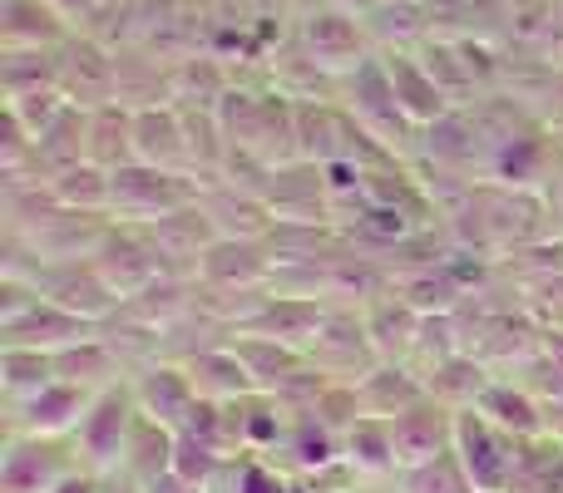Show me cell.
<instances>
[{"instance_id": "5b68a950", "label": "cell", "mask_w": 563, "mask_h": 493, "mask_svg": "<svg viewBox=\"0 0 563 493\" xmlns=\"http://www.w3.org/2000/svg\"><path fill=\"white\" fill-rule=\"evenodd\" d=\"M307 356H311V366L327 370V376L341 380V385H356L361 376H371V370L380 366L361 306H336V301L327 306V321H321L317 340L307 346Z\"/></svg>"}, {"instance_id": "74e56055", "label": "cell", "mask_w": 563, "mask_h": 493, "mask_svg": "<svg viewBox=\"0 0 563 493\" xmlns=\"http://www.w3.org/2000/svg\"><path fill=\"white\" fill-rule=\"evenodd\" d=\"M99 493H144V484H139V479H129L124 469H119V474H104V489Z\"/></svg>"}, {"instance_id": "44dd1931", "label": "cell", "mask_w": 563, "mask_h": 493, "mask_svg": "<svg viewBox=\"0 0 563 493\" xmlns=\"http://www.w3.org/2000/svg\"><path fill=\"white\" fill-rule=\"evenodd\" d=\"M479 415L489 419V425H499L509 439H534L544 435V400L534 395V390H525L519 380H505L499 376L495 385L479 395Z\"/></svg>"}, {"instance_id": "d590c367", "label": "cell", "mask_w": 563, "mask_h": 493, "mask_svg": "<svg viewBox=\"0 0 563 493\" xmlns=\"http://www.w3.org/2000/svg\"><path fill=\"white\" fill-rule=\"evenodd\" d=\"M99 489H104V474H95V469H75L55 493H99Z\"/></svg>"}, {"instance_id": "4dcf8cb0", "label": "cell", "mask_w": 563, "mask_h": 493, "mask_svg": "<svg viewBox=\"0 0 563 493\" xmlns=\"http://www.w3.org/2000/svg\"><path fill=\"white\" fill-rule=\"evenodd\" d=\"M509 493H563V439L559 435H534L519 445Z\"/></svg>"}, {"instance_id": "d6a6232c", "label": "cell", "mask_w": 563, "mask_h": 493, "mask_svg": "<svg viewBox=\"0 0 563 493\" xmlns=\"http://www.w3.org/2000/svg\"><path fill=\"white\" fill-rule=\"evenodd\" d=\"M89 164L109 168V173L124 164H139L134 114H124V109H95V114H89Z\"/></svg>"}, {"instance_id": "3957f363", "label": "cell", "mask_w": 563, "mask_h": 493, "mask_svg": "<svg viewBox=\"0 0 563 493\" xmlns=\"http://www.w3.org/2000/svg\"><path fill=\"white\" fill-rule=\"evenodd\" d=\"M188 203H198V178L164 173V168H148V164L114 168V208H109L114 223L148 227V223H158V217L178 213V208H188Z\"/></svg>"}, {"instance_id": "7402d4cb", "label": "cell", "mask_w": 563, "mask_h": 493, "mask_svg": "<svg viewBox=\"0 0 563 493\" xmlns=\"http://www.w3.org/2000/svg\"><path fill=\"white\" fill-rule=\"evenodd\" d=\"M228 346L238 350V360L247 366V376H253L257 390H277L287 385L291 376H297L301 366H307V350L301 346H287V340L277 336H253V330H233L228 336Z\"/></svg>"}, {"instance_id": "7c38bea8", "label": "cell", "mask_w": 563, "mask_h": 493, "mask_svg": "<svg viewBox=\"0 0 563 493\" xmlns=\"http://www.w3.org/2000/svg\"><path fill=\"white\" fill-rule=\"evenodd\" d=\"M390 439H396V464L416 469L426 459H440L455 449V410H445L440 400H420L406 415L390 419Z\"/></svg>"}, {"instance_id": "d4e9b609", "label": "cell", "mask_w": 563, "mask_h": 493, "mask_svg": "<svg viewBox=\"0 0 563 493\" xmlns=\"http://www.w3.org/2000/svg\"><path fill=\"white\" fill-rule=\"evenodd\" d=\"M188 380H194L198 400H213V405H228V400H243L253 395V376H247V366L238 360V350L228 346H213V350H198L194 360H188Z\"/></svg>"}, {"instance_id": "8fae6325", "label": "cell", "mask_w": 563, "mask_h": 493, "mask_svg": "<svg viewBox=\"0 0 563 493\" xmlns=\"http://www.w3.org/2000/svg\"><path fill=\"white\" fill-rule=\"evenodd\" d=\"M144 233L154 237V247H158V257H164L168 277H188V281L198 277V261H203V251L218 243L213 217H208L198 203H188V208H178V213L158 217V223H148Z\"/></svg>"}, {"instance_id": "e575fe53", "label": "cell", "mask_w": 563, "mask_h": 493, "mask_svg": "<svg viewBox=\"0 0 563 493\" xmlns=\"http://www.w3.org/2000/svg\"><path fill=\"white\" fill-rule=\"evenodd\" d=\"M361 489V474L341 459V464H327V469H311V474H297L291 479V493H356Z\"/></svg>"}, {"instance_id": "2e32d148", "label": "cell", "mask_w": 563, "mask_h": 493, "mask_svg": "<svg viewBox=\"0 0 563 493\" xmlns=\"http://www.w3.org/2000/svg\"><path fill=\"white\" fill-rule=\"evenodd\" d=\"M99 326H89L85 316H75V311L55 306V301H40V306H30L20 321H10V326H0V346H30V350H65L75 346V340L95 336Z\"/></svg>"}, {"instance_id": "8992f818", "label": "cell", "mask_w": 563, "mask_h": 493, "mask_svg": "<svg viewBox=\"0 0 563 493\" xmlns=\"http://www.w3.org/2000/svg\"><path fill=\"white\" fill-rule=\"evenodd\" d=\"M95 271L104 277V287L114 291L119 301H129V296H139L144 287H154L158 277H168L164 271V257H158V247H154V237L144 233V227H134V223H109V233H104V243L95 247Z\"/></svg>"}, {"instance_id": "4fadbf2b", "label": "cell", "mask_w": 563, "mask_h": 493, "mask_svg": "<svg viewBox=\"0 0 563 493\" xmlns=\"http://www.w3.org/2000/svg\"><path fill=\"white\" fill-rule=\"evenodd\" d=\"M109 223H114V217L55 208V213H49L30 237H20V243H30V251H35L40 261H89V257H95V247L104 243Z\"/></svg>"}, {"instance_id": "cb8c5ba5", "label": "cell", "mask_w": 563, "mask_h": 493, "mask_svg": "<svg viewBox=\"0 0 563 493\" xmlns=\"http://www.w3.org/2000/svg\"><path fill=\"white\" fill-rule=\"evenodd\" d=\"M361 316H366V330H371V346H376L380 360H400L406 366L410 360V346H416L420 336V311L406 306V301L396 296V291H386V296H376L371 306H361Z\"/></svg>"}, {"instance_id": "ba28073f", "label": "cell", "mask_w": 563, "mask_h": 493, "mask_svg": "<svg viewBox=\"0 0 563 493\" xmlns=\"http://www.w3.org/2000/svg\"><path fill=\"white\" fill-rule=\"evenodd\" d=\"M277 271V251L273 243H247V237H218L213 247L198 261L203 287H223V291H267Z\"/></svg>"}, {"instance_id": "e0dca14e", "label": "cell", "mask_w": 563, "mask_h": 493, "mask_svg": "<svg viewBox=\"0 0 563 493\" xmlns=\"http://www.w3.org/2000/svg\"><path fill=\"white\" fill-rule=\"evenodd\" d=\"M356 395H361V415L396 419V415H406L410 405H420L430 390L410 366H400V360H380L371 376L356 380Z\"/></svg>"}, {"instance_id": "f1b7e54d", "label": "cell", "mask_w": 563, "mask_h": 493, "mask_svg": "<svg viewBox=\"0 0 563 493\" xmlns=\"http://www.w3.org/2000/svg\"><path fill=\"white\" fill-rule=\"evenodd\" d=\"M55 350H30V346H0V395L5 405L40 395L45 385H55Z\"/></svg>"}, {"instance_id": "ab89813d", "label": "cell", "mask_w": 563, "mask_h": 493, "mask_svg": "<svg viewBox=\"0 0 563 493\" xmlns=\"http://www.w3.org/2000/svg\"><path fill=\"white\" fill-rule=\"evenodd\" d=\"M390 493H396V489H390Z\"/></svg>"}, {"instance_id": "d6986e66", "label": "cell", "mask_w": 563, "mask_h": 493, "mask_svg": "<svg viewBox=\"0 0 563 493\" xmlns=\"http://www.w3.org/2000/svg\"><path fill=\"white\" fill-rule=\"evenodd\" d=\"M396 291L406 306H416L420 316H455L460 311V301L470 296L465 291V281H460V271L450 267V257L445 261H426V267H410V271H400L396 277Z\"/></svg>"}, {"instance_id": "ffe728a7", "label": "cell", "mask_w": 563, "mask_h": 493, "mask_svg": "<svg viewBox=\"0 0 563 493\" xmlns=\"http://www.w3.org/2000/svg\"><path fill=\"white\" fill-rule=\"evenodd\" d=\"M341 459H346V439H341L331 425H321L317 415H297L287 429V445L273 455V464L297 479V474H311V469L341 464Z\"/></svg>"}, {"instance_id": "8d00e7d4", "label": "cell", "mask_w": 563, "mask_h": 493, "mask_svg": "<svg viewBox=\"0 0 563 493\" xmlns=\"http://www.w3.org/2000/svg\"><path fill=\"white\" fill-rule=\"evenodd\" d=\"M144 493H208V489L188 484V479H178V474H164V479H154V484H144Z\"/></svg>"}, {"instance_id": "f546056e", "label": "cell", "mask_w": 563, "mask_h": 493, "mask_svg": "<svg viewBox=\"0 0 563 493\" xmlns=\"http://www.w3.org/2000/svg\"><path fill=\"white\" fill-rule=\"evenodd\" d=\"M49 188H55L59 208H69V213H95V217H109V208H114V173L99 164H75L65 168L59 178H49Z\"/></svg>"}, {"instance_id": "6da1fadb", "label": "cell", "mask_w": 563, "mask_h": 493, "mask_svg": "<svg viewBox=\"0 0 563 493\" xmlns=\"http://www.w3.org/2000/svg\"><path fill=\"white\" fill-rule=\"evenodd\" d=\"M139 400H134V385L119 380V385H104L95 390L89 400L85 419L69 439L79 449V464L95 469V474H119L124 469V455H129V439H134V425H139Z\"/></svg>"}, {"instance_id": "30bf717a", "label": "cell", "mask_w": 563, "mask_h": 493, "mask_svg": "<svg viewBox=\"0 0 563 493\" xmlns=\"http://www.w3.org/2000/svg\"><path fill=\"white\" fill-rule=\"evenodd\" d=\"M89 400H95V390L69 385V380H55V385H45L40 395L20 400V405H5V429H15V435L69 439L79 429V419H85Z\"/></svg>"}, {"instance_id": "484cf974", "label": "cell", "mask_w": 563, "mask_h": 493, "mask_svg": "<svg viewBox=\"0 0 563 493\" xmlns=\"http://www.w3.org/2000/svg\"><path fill=\"white\" fill-rule=\"evenodd\" d=\"M55 376L69 380V385H85V390H104V385H119V380H129L124 360L109 350V340L99 336H85L75 340V346L55 350Z\"/></svg>"}, {"instance_id": "836d02e7", "label": "cell", "mask_w": 563, "mask_h": 493, "mask_svg": "<svg viewBox=\"0 0 563 493\" xmlns=\"http://www.w3.org/2000/svg\"><path fill=\"white\" fill-rule=\"evenodd\" d=\"M390 489L396 493H475L465 464L455 459V449L440 459H426V464H416V469H400Z\"/></svg>"}, {"instance_id": "ac0fdd59", "label": "cell", "mask_w": 563, "mask_h": 493, "mask_svg": "<svg viewBox=\"0 0 563 493\" xmlns=\"http://www.w3.org/2000/svg\"><path fill=\"white\" fill-rule=\"evenodd\" d=\"M327 306H331V301L273 296V291H267V301L253 311V321H247L243 330H253V336H277V340H287V346L307 350L311 340H317L321 321H327Z\"/></svg>"}, {"instance_id": "1f68e13d", "label": "cell", "mask_w": 563, "mask_h": 493, "mask_svg": "<svg viewBox=\"0 0 563 493\" xmlns=\"http://www.w3.org/2000/svg\"><path fill=\"white\" fill-rule=\"evenodd\" d=\"M124 474L139 479V484H154V479L174 474V429L148 419V415H139L134 439H129V455H124Z\"/></svg>"}, {"instance_id": "f35d334b", "label": "cell", "mask_w": 563, "mask_h": 493, "mask_svg": "<svg viewBox=\"0 0 563 493\" xmlns=\"http://www.w3.org/2000/svg\"><path fill=\"white\" fill-rule=\"evenodd\" d=\"M356 493H390V489H376V484H361Z\"/></svg>"}, {"instance_id": "603a6c76", "label": "cell", "mask_w": 563, "mask_h": 493, "mask_svg": "<svg viewBox=\"0 0 563 493\" xmlns=\"http://www.w3.org/2000/svg\"><path fill=\"white\" fill-rule=\"evenodd\" d=\"M346 464L361 474V484L390 489L400 474L396 464V439H390V419H356L346 429Z\"/></svg>"}, {"instance_id": "83f0119b", "label": "cell", "mask_w": 563, "mask_h": 493, "mask_svg": "<svg viewBox=\"0 0 563 493\" xmlns=\"http://www.w3.org/2000/svg\"><path fill=\"white\" fill-rule=\"evenodd\" d=\"M386 79H390V89H396L400 114H406L416 128H430L445 119V89H440L420 65H410L406 55L386 59Z\"/></svg>"}, {"instance_id": "277c9868", "label": "cell", "mask_w": 563, "mask_h": 493, "mask_svg": "<svg viewBox=\"0 0 563 493\" xmlns=\"http://www.w3.org/2000/svg\"><path fill=\"white\" fill-rule=\"evenodd\" d=\"M519 445L525 439H509L499 425H489L479 410H455V459L465 464L475 493H509L519 464Z\"/></svg>"}, {"instance_id": "4316f807", "label": "cell", "mask_w": 563, "mask_h": 493, "mask_svg": "<svg viewBox=\"0 0 563 493\" xmlns=\"http://www.w3.org/2000/svg\"><path fill=\"white\" fill-rule=\"evenodd\" d=\"M495 380H499V376L485 366V360L470 356V350H460V356H450L445 366L430 370V376H426V390H430V400H440L445 410H475L479 395H485Z\"/></svg>"}, {"instance_id": "9a60e30c", "label": "cell", "mask_w": 563, "mask_h": 493, "mask_svg": "<svg viewBox=\"0 0 563 493\" xmlns=\"http://www.w3.org/2000/svg\"><path fill=\"white\" fill-rule=\"evenodd\" d=\"M134 154L148 168L194 178V154H188V134L178 109H144V114H134Z\"/></svg>"}, {"instance_id": "9c48e42d", "label": "cell", "mask_w": 563, "mask_h": 493, "mask_svg": "<svg viewBox=\"0 0 563 493\" xmlns=\"http://www.w3.org/2000/svg\"><path fill=\"white\" fill-rule=\"evenodd\" d=\"M198 208L213 217L218 237H247V243H267L277 233V217L267 208L263 193H247V188L228 183V178H208L198 183Z\"/></svg>"}, {"instance_id": "5bb4252c", "label": "cell", "mask_w": 563, "mask_h": 493, "mask_svg": "<svg viewBox=\"0 0 563 493\" xmlns=\"http://www.w3.org/2000/svg\"><path fill=\"white\" fill-rule=\"evenodd\" d=\"M129 385H134L139 410H144L148 419H158V425H168V429L184 425L188 410L198 405V390H194V380H188V370L178 366V360H154V366L134 370Z\"/></svg>"}, {"instance_id": "7a4b0ae2", "label": "cell", "mask_w": 563, "mask_h": 493, "mask_svg": "<svg viewBox=\"0 0 563 493\" xmlns=\"http://www.w3.org/2000/svg\"><path fill=\"white\" fill-rule=\"evenodd\" d=\"M79 464L75 439L55 435H15L5 429V449H0V493H55Z\"/></svg>"}, {"instance_id": "52a82bcc", "label": "cell", "mask_w": 563, "mask_h": 493, "mask_svg": "<svg viewBox=\"0 0 563 493\" xmlns=\"http://www.w3.org/2000/svg\"><path fill=\"white\" fill-rule=\"evenodd\" d=\"M30 281L40 287V296H49L55 306L85 316L89 326H104L109 316H119L124 301L104 287V277L95 271V261H35Z\"/></svg>"}]
</instances>
